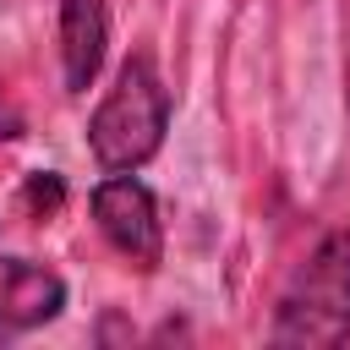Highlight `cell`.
<instances>
[{
	"label": "cell",
	"instance_id": "cell-7",
	"mask_svg": "<svg viewBox=\"0 0 350 350\" xmlns=\"http://www.w3.org/2000/svg\"><path fill=\"white\" fill-rule=\"evenodd\" d=\"M11 137H22V115L11 109V98H5V88H0V142H11Z\"/></svg>",
	"mask_w": 350,
	"mask_h": 350
},
{
	"label": "cell",
	"instance_id": "cell-4",
	"mask_svg": "<svg viewBox=\"0 0 350 350\" xmlns=\"http://www.w3.org/2000/svg\"><path fill=\"white\" fill-rule=\"evenodd\" d=\"M66 279L33 257H5L0 252V345L38 334L66 312Z\"/></svg>",
	"mask_w": 350,
	"mask_h": 350
},
{
	"label": "cell",
	"instance_id": "cell-6",
	"mask_svg": "<svg viewBox=\"0 0 350 350\" xmlns=\"http://www.w3.org/2000/svg\"><path fill=\"white\" fill-rule=\"evenodd\" d=\"M60 208H66V180H60L55 170L27 175V186H22V213H27V219H55Z\"/></svg>",
	"mask_w": 350,
	"mask_h": 350
},
{
	"label": "cell",
	"instance_id": "cell-5",
	"mask_svg": "<svg viewBox=\"0 0 350 350\" xmlns=\"http://www.w3.org/2000/svg\"><path fill=\"white\" fill-rule=\"evenodd\" d=\"M109 55V0H60V77L66 93H88Z\"/></svg>",
	"mask_w": 350,
	"mask_h": 350
},
{
	"label": "cell",
	"instance_id": "cell-1",
	"mask_svg": "<svg viewBox=\"0 0 350 350\" xmlns=\"http://www.w3.org/2000/svg\"><path fill=\"white\" fill-rule=\"evenodd\" d=\"M268 339L295 350L350 345V230H323L317 246L290 268L273 301Z\"/></svg>",
	"mask_w": 350,
	"mask_h": 350
},
{
	"label": "cell",
	"instance_id": "cell-3",
	"mask_svg": "<svg viewBox=\"0 0 350 350\" xmlns=\"http://www.w3.org/2000/svg\"><path fill=\"white\" fill-rule=\"evenodd\" d=\"M93 208V224L98 235L115 246V257H126L131 268L153 273L164 262V219H159V202L153 191L137 180V170H120V175H104L88 197Z\"/></svg>",
	"mask_w": 350,
	"mask_h": 350
},
{
	"label": "cell",
	"instance_id": "cell-2",
	"mask_svg": "<svg viewBox=\"0 0 350 350\" xmlns=\"http://www.w3.org/2000/svg\"><path fill=\"white\" fill-rule=\"evenodd\" d=\"M164 131H170V88L159 77V60L153 49H131L109 93L88 115V153L98 159L104 175L142 170L164 148Z\"/></svg>",
	"mask_w": 350,
	"mask_h": 350
}]
</instances>
